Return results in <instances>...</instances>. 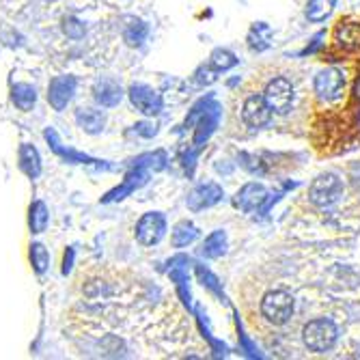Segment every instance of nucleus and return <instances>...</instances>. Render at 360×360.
<instances>
[{"instance_id":"1","label":"nucleus","mask_w":360,"mask_h":360,"mask_svg":"<svg viewBox=\"0 0 360 360\" xmlns=\"http://www.w3.org/2000/svg\"><path fill=\"white\" fill-rule=\"evenodd\" d=\"M337 326L330 319H313L304 326L302 339L311 352H328L337 343Z\"/></svg>"},{"instance_id":"2","label":"nucleus","mask_w":360,"mask_h":360,"mask_svg":"<svg viewBox=\"0 0 360 360\" xmlns=\"http://www.w3.org/2000/svg\"><path fill=\"white\" fill-rule=\"evenodd\" d=\"M343 196V184L335 173H323L319 175L311 188H309V199L317 207H330Z\"/></svg>"},{"instance_id":"3","label":"nucleus","mask_w":360,"mask_h":360,"mask_svg":"<svg viewBox=\"0 0 360 360\" xmlns=\"http://www.w3.org/2000/svg\"><path fill=\"white\" fill-rule=\"evenodd\" d=\"M261 313L270 323L283 326L293 315V298L287 291H270L261 300Z\"/></svg>"},{"instance_id":"4","label":"nucleus","mask_w":360,"mask_h":360,"mask_svg":"<svg viewBox=\"0 0 360 360\" xmlns=\"http://www.w3.org/2000/svg\"><path fill=\"white\" fill-rule=\"evenodd\" d=\"M44 139H46V143L50 145L52 153L58 155V158H63L65 162H70V165H89V167H95V169H104V171H110V169H112L110 165H106L104 160H95V158L86 155V153H80V151H76V149L65 147V145L60 143V139H58V134H56V129H54V127H46Z\"/></svg>"},{"instance_id":"5","label":"nucleus","mask_w":360,"mask_h":360,"mask_svg":"<svg viewBox=\"0 0 360 360\" xmlns=\"http://www.w3.org/2000/svg\"><path fill=\"white\" fill-rule=\"evenodd\" d=\"M134 233L143 246H155L167 236V218L160 212H149L136 222Z\"/></svg>"},{"instance_id":"6","label":"nucleus","mask_w":360,"mask_h":360,"mask_svg":"<svg viewBox=\"0 0 360 360\" xmlns=\"http://www.w3.org/2000/svg\"><path fill=\"white\" fill-rule=\"evenodd\" d=\"M129 95V102H132V106L143 112L145 117H155L162 112V106H165V102H162V95L158 91H153L151 86L147 84H132L127 91Z\"/></svg>"},{"instance_id":"7","label":"nucleus","mask_w":360,"mask_h":360,"mask_svg":"<svg viewBox=\"0 0 360 360\" xmlns=\"http://www.w3.org/2000/svg\"><path fill=\"white\" fill-rule=\"evenodd\" d=\"M76 86H78V80L74 76H56L50 80L48 84V102L54 110H65L76 95Z\"/></svg>"},{"instance_id":"8","label":"nucleus","mask_w":360,"mask_h":360,"mask_svg":"<svg viewBox=\"0 0 360 360\" xmlns=\"http://www.w3.org/2000/svg\"><path fill=\"white\" fill-rule=\"evenodd\" d=\"M264 100L268 102L272 112H278V115L289 112V108L293 104V86H291V82L287 78H274L266 86Z\"/></svg>"},{"instance_id":"9","label":"nucleus","mask_w":360,"mask_h":360,"mask_svg":"<svg viewBox=\"0 0 360 360\" xmlns=\"http://www.w3.org/2000/svg\"><path fill=\"white\" fill-rule=\"evenodd\" d=\"M343 89H345V76H343V72H339L335 68H328L315 76V93L326 102L339 100L343 95Z\"/></svg>"},{"instance_id":"10","label":"nucleus","mask_w":360,"mask_h":360,"mask_svg":"<svg viewBox=\"0 0 360 360\" xmlns=\"http://www.w3.org/2000/svg\"><path fill=\"white\" fill-rule=\"evenodd\" d=\"M242 119L248 127H255V129L264 127L272 119V108L268 106V102L264 100V97L250 95L242 106Z\"/></svg>"},{"instance_id":"11","label":"nucleus","mask_w":360,"mask_h":360,"mask_svg":"<svg viewBox=\"0 0 360 360\" xmlns=\"http://www.w3.org/2000/svg\"><path fill=\"white\" fill-rule=\"evenodd\" d=\"M220 201H222V188L218 184H201L188 194V207L192 212L214 207Z\"/></svg>"},{"instance_id":"12","label":"nucleus","mask_w":360,"mask_h":360,"mask_svg":"<svg viewBox=\"0 0 360 360\" xmlns=\"http://www.w3.org/2000/svg\"><path fill=\"white\" fill-rule=\"evenodd\" d=\"M268 199V190L261 184H246L238 194H236V207H240L242 212H255Z\"/></svg>"},{"instance_id":"13","label":"nucleus","mask_w":360,"mask_h":360,"mask_svg":"<svg viewBox=\"0 0 360 360\" xmlns=\"http://www.w3.org/2000/svg\"><path fill=\"white\" fill-rule=\"evenodd\" d=\"M93 100L100 104L102 108H115L123 100V89L115 80H97L93 86Z\"/></svg>"},{"instance_id":"14","label":"nucleus","mask_w":360,"mask_h":360,"mask_svg":"<svg viewBox=\"0 0 360 360\" xmlns=\"http://www.w3.org/2000/svg\"><path fill=\"white\" fill-rule=\"evenodd\" d=\"M18 165H20V171L30 177V179H37L44 171L41 167V155L37 151L35 145L30 143H22L20 145V151H18Z\"/></svg>"},{"instance_id":"15","label":"nucleus","mask_w":360,"mask_h":360,"mask_svg":"<svg viewBox=\"0 0 360 360\" xmlns=\"http://www.w3.org/2000/svg\"><path fill=\"white\" fill-rule=\"evenodd\" d=\"M145 181H147V173L141 171V167H136V171L127 173V177L123 179L121 186H117L115 190H110V192L104 196L102 203H117V201H123L127 194H132V192H134L136 188H141Z\"/></svg>"},{"instance_id":"16","label":"nucleus","mask_w":360,"mask_h":360,"mask_svg":"<svg viewBox=\"0 0 360 360\" xmlns=\"http://www.w3.org/2000/svg\"><path fill=\"white\" fill-rule=\"evenodd\" d=\"M76 123L82 132L86 134H102L104 132V125H106V115L97 108H89V106H80L76 110Z\"/></svg>"},{"instance_id":"17","label":"nucleus","mask_w":360,"mask_h":360,"mask_svg":"<svg viewBox=\"0 0 360 360\" xmlns=\"http://www.w3.org/2000/svg\"><path fill=\"white\" fill-rule=\"evenodd\" d=\"M11 102L18 110L22 112H28L35 108L37 104V89L32 84H26V82H18L11 86Z\"/></svg>"},{"instance_id":"18","label":"nucleus","mask_w":360,"mask_h":360,"mask_svg":"<svg viewBox=\"0 0 360 360\" xmlns=\"http://www.w3.org/2000/svg\"><path fill=\"white\" fill-rule=\"evenodd\" d=\"M50 222V214H48V205L44 201H35L28 210V226L32 233H44Z\"/></svg>"},{"instance_id":"19","label":"nucleus","mask_w":360,"mask_h":360,"mask_svg":"<svg viewBox=\"0 0 360 360\" xmlns=\"http://www.w3.org/2000/svg\"><path fill=\"white\" fill-rule=\"evenodd\" d=\"M28 257H30L32 270H35L37 274H46L48 272V268H50V252H48V248L41 242H32L30 244Z\"/></svg>"},{"instance_id":"20","label":"nucleus","mask_w":360,"mask_h":360,"mask_svg":"<svg viewBox=\"0 0 360 360\" xmlns=\"http://www.w3.org/2000/svg\"><path fill=\"white\" fill-rule=\"evenodd\" d=\"M196 238H199V229H196V226H194L192 222H188V220L179 222V224L173 229V246H175V248H184V246L192 244Z\"/></svg>"},{"instance_id":"21","label":"nucleus","mask_w":360,"mask_h":360,"mask_svg":"<svg viewBox=\"0 0 360 360\" xmlns=\"http://www.w3.org/2000/svg\"><path fill=\"white\" fill-rule=\"evenodd\" d=\"M272 28L264 22H259L250 28V35H248V41H250V48L252 50H266L272 41Z\"/></svg>"},{"instance_id":"22","label":"nucleus","mask_w":360,"mask_h":360,"mask_svg":"<svg viewBox=\"0 0 360 360\" xmlns=\"http://www.w3.org/2000/svg\"><path fill=\"white\" fill-rule=\"evenodd\" d=\"M224 250H226V236H224V231H214L205 240V244L201 248V255L207 257V259H218V257L224 255Z\"/></svg>"},{"instance_id":"23","label":"nucleus","mask_w":360,"mask_h":360,"mask_svg":"<svg viewBox=\"0 0 360 360\" xmlns=\"http://www.w3.org/2000/svg\"><path fill=\"white\" fill-rule=\"evenodd\" d=\"M337 41L339 46L354 50L360 46V24H343L337 28Z\"/></svg>"},{"instance_id":"24","label":"nucleus","mask_w":360,"mask_h":360,"mask_svg":"<svg viewBox=\"0 0 360 360\" xmlns=\"http://www.w3.org/2000/svg\"><path fill=\"white\" fill-rule=\"evenodd\" d=\"M335 0H311L307 5V18L311 22H321L333 13Z\"/></svg>"},{"instance_id":"25","label":"nucleus","mask_w":360,"mask_h":360,"mask_svg":"<svg viewBox=\"0 0 360 360\" xmlns=\"http://www.w3.org/2000/svg\"><path fill=\"white\" fill-rule=\"evenodd\" d=\"M236 65H238V58H236V54H233V52L222 50V48H218V50H214V52H212V68H214V70H218V72H226V70L236 68Z\"/></svg>"},{"instance_id":"26","label":"nucleus","mask_w":360,"mask_h":360,"mask_svg":"<svg viewBox=\"0 0 360 360\" xmlns=\"http://www.w3.org/2000/svg\"><path fill=\"white\" fill-rule=\"evenodd\" d=\"M147 35H149V28L145 22H132L123 32V37L129 46H141Z\"/></svg>"},{"instance_id":"27","label":"nucleus","mask_w":360,"mask_h":360,"mask_svg":"<svg viewBox=\"0 0 360 360\" xmlns=\"http://www.w3.org/2000/svg\"><path fill=\"white\" fill-rule=\"evenodd\" d=\"M63 32L70 39H82L86 35V26H84L82 20H78L74 15H68V18L63 20Z\"/></svg>"},{"instance_id":"28","label":"nucleus","mask_w":360,"mask_h":360,"mask_svg":"<svg viewBox=\"0 0 360 360\" xmlns=\"http://www.w3.org/2000/svg\"><path fill=\"white\" fill-rule=\"evenodd\" d=\"M74 259H76V250L70 246L68 250H65V255H63V268H60L63 276H68V274L72 272V268H74Z\"/></svg>"},{"instance_id":"29","label":"nucleus","mask_w":360,"mask_h":360,"mask_svg":"<svg viewBox=\"0 0 360 360\" xmlns=\"http://www.w3.org/2000/svg\"><path fill=\"white\" fill-rule=\"evenodd\" d=\"M149 127H151V125H147V123H139V125H136V132L143 134V136H153V134H155V127H153V129H149Z\"/></svg>"},{"instance_id":"30","label":"nucleus","mask_w":360,"mask_h":360,"mask_svg":"<svg viewBox=\"0 0 360 360\" xmlns=\"http://www.w3.org/2000/svg\"><path fill=\"white\" fill-rule=\"evenodd\" d=\"M352 181H354L356 188H360V165L352 169Z\"/></svg>"},{"instance_id":"31","label":"nucleus","mask_w":360,"mask_h":360,"mask_svg":"<svg viewBox=\"0 0 360 360\" xmlns=\"http://www.w3.org/2000/svg\"><path fill=\"white\" fill-rule=\"evenodd\" d=\"M356 91H358V95H360V80H358V86H356Z\"/></svg>"}]
</instances>
